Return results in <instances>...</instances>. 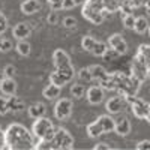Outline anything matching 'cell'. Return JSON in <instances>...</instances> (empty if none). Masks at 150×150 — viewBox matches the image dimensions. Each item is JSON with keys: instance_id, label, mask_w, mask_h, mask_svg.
Masks as SVG:
<instances>
[{"instance_id": "cell-1", "label": "cell", "mask_w": 150, "mask_h": 150, "mask_svg": "<svg viewBox=\"0 0 150 150\" xmlns=\"http://www.w3.org/2000/svg\"><path fill=\"white\" fill-rule=\"evenodd\" d=\"M5 143L9 147L17 149V150L29 149L33 144L32 135L29 134V131L24 129L21 125H18V123L9 125V128H8V131L5 134Z\"/></svg>"}, {"instance_id": "cell-2", "label": "cell", "mask_w": 150, "mask_h": 150, "mask_svg": "<svg viewBox=\"0 0 150 150\" xmlns=\"http://www.w3.org/2000/svg\"><path fill=\"white\" fill-rule=\"evenodd\" d=\"M81 12H83V17L93 24H101L105 18L102 0H86Z\"/></svg>"}, {"instance_id": "cell-3", "label": "cell", "mask_w": 150, "mask_h": 150, "mask_svg": "<svg viewBox=\"0 0 150 150\" xmlns=\"http://www.w3.org/2000/svg\"><path fill=\"white\" fill-rule=\"evenodd\" d=\"M32 132L36 138H39L41 141L44 143H50L54 137V132H56V128L53 122L47 119V117H41V119H36L33 126H32Z\"/></svg>"}, {"instance_id": "cell-4", "label": "cell", "mask_w": 150, "mask_h": 150, "mask_svg": "<svg viewBox=\"0 0 150 150\" xmlns=\"http://www.w3.org/2000/svg\"><path fill=\"white\" fill-rule=\"evenodd\" d=\"M53 63L56 66L57 72H62L65 77L71 81L74 78V68H72V62L71 57L68 56V53L62 48H57L53 53Z\"/></svg>"}, {"instance_id": "cell-5", "label": "cell", "mask_w": 150, "mask_h": 150, "mask_svg": "<svg viewBox=\"0 0 150 150\" xmlns=\"http://www.w3.org/2000/svg\"><path fill=\"white\" fill-rule=\"evenodd\" d=\"M50 144H51L54 149H63V150H66V149H71L74 146V138H72V135L66 129L59 128V129H56L54 137H53V140L50 141Z\"/></svg>"}, {"instance_id": "cell-6", "label": "cell", "mask_w": 150, "mask_h": 150, "mask_svg": "<svg viewBox=\"0 0 150 150\" xmlns=\"http://www.w3.org/2000/svg\"><path fill=\"white\" fill-rule=\"evenodd\" d=\"M74 102L69 98H60L54 105V116L57 120H66L72 114Z\"/></svg>"}, {"instance_id": "cell-7", "label": "cell", "mask_w": 150, "mask_h": 150, "mask_svg": "<svg viewBox=\"0 0 150 150\" xmlns=\"http://www.w3.org/2000/svg\"><path fill=\"white\" fill-rule=\"evenodd\" d=\"M128 104L129 102H128L126 98L117 95V96H112V98L108 99L107 104H105V108H107V111L110 112V114H120V112H123L125 110H126Z\"/></svg>"}, {"instance_id": "cell-8", "label": "cell", "mask_w": 150, "mask_h": 150, "mask_svg": "<svg viewBox=\"0 0 150 150\" xmlns=\"http://www.w3.org/2000/svg\"><path fill=\"white\" fill-rule=\"evenodd\" d=\"M131 77L132 78H135L137 81H138L140 84L149 77V68L143 63V62L137 57V56H134V59H132V66H131Z\"/></svg>"}, {"instance_id": "cell-9", "label": "cell", "mask_w": 150, "mask_h": 150, "mask_svg": "<svg viewBox=\"0 0 150 150\" xmlns=\"http://www.w3.org/2000/svg\"><path fill=\"white\" fill-rule=\"evenodd\" d=\"M108 48L112 50L117 56H123L128 53V44L125 41V38L120 35V33H116V35H111L108 38Z\"/></svg>"}, {"instance_id": "cell-10", "label": "cell", "mask_w": 150, "mask_h": 150, "mask_svg": "<svg viewBox=\"0 0 150 150\" xmlns=\"http://www.w3.org/2000/svg\"><path fill=\"white\" fill-rule=\"evenodd\" d=\"M129 105H131V110L134 112V116L137 119H146V114H147V110H149V104L141 98H131L129 99Z\"/></svg>"}, {"instance_id": "cell-11", "label": "cell", "mask_w": 150, "mask_h": 150, "mask_svg": "<svg viewBox=\"0 0 150 150\" xmlns=\"http://www.w3.org/2000/svg\"><path fill=\"white\" fill-rule=\"evenodd\" d=\"M86 98H87V101H89V104L99 105L105 98V90L101 86H92L86 90Z\"/></svg>"}, {"instance_id": "cell-12", "label": "cell", "mask_w": 150, "mask_h": 150, "mask_svg": "<svg viewBox=\"0 0 150 150\" xmlns=\"http://www.w3.org/2000/svg\"><path fill=\"white\" fill-rule=\"evenodd\" d=\"M0 92L2 96L5 98H11L17 95V81L14 78H3L0 81Z\"/></svg>"}, {"instance_id": "cell-13", "label": "cell", "mask_w": 150, "mask_h": 150, "mask_svg": "<svg viewBox=\"0 0 150 150\" xmlns=\"http://www.w3.org/2000/svg\"><path fill=\"white\" fill-rule=\"evenodd\" d=\"M131 122L128 117H120L116 120L114 123V132L119 135V137H126L131 134Z\"/></svg>"}, {"instance_id": "cell-14", "label": "cell", "mask_w": 150, "mask_h": 150, "mask_svg": "<svg viewBox=\"0 0 150 150\" xmlns=\"http://www.w3.org/2000/svg\"><path fill=\"white\" fill-rule=\"evenodd\" d=\"M30 27L29 24L26 23H18L17 26L12 29V35H14V38L17 41H27V38L30 36Z\"/></svg>"}, {"instance_id": "cell-15", "label": "cell", "mask_w": 150, "mask_h": 150, "mask_svg": "<svg viewBox=\"0 0 150 150\" xmlns=\"http://www.w3.org/2000/svg\"><path fill=\"white\" fill-rule=\"evenodd\" d=\"M41 2L39 0H24L21 3V12L26 15H33L41 11Z\"/></svg>"}, {"instance_id": "cell-16", "label": "cell", "mask_w": 150, "mask_h": 150, "mask_svg": "<svg viewBox=\"0 0 150 150\" xmlns=\"http://www.w3.org/2000/svg\"><path fill=\"white\" fill-rule=\"evenodd\" d=\"M144 5V0H123L120 9H122V15H126V14H132L134 9H138L140 6Z\"/></svg>"}, {"instance_id": "cell-17", "label": "cell", "mask_w": 150, "mask_h": 150, "mask_svg": "<svg viewBox=\"0 0 150 150\" xmlns=\"http://www.w3.org/2000/svg\"><path fill=\"white\" fill-rule=\"evenodd\" d=\"M45 112H47V107L42 104V102H35L29 107V116L32 119H41L45 116Z\"/></svg>"}, {"instance_id": "cell-18", "label": "cell", "mask_w": 150, "mask_h": 150, "mask_svg": "<svg viewBox=\"0 0 150 150\" xmlns=\"http://www.w3.org/2000/svg\"><path fill=\"white\" fill-rule=\"evenodd\" d=\"M86 132L90 138H99L102 134H104V129H102V125L99 123V120L96 119L95 122H92L90 125H87L86 128Z\"/></svg>"}, {"instance_id": "cell-19", "label": "cell", "mask_w": 150, "mask_h": 150, "mask_svg": "<svg viewBox=\"0 0 150 150\" xmlns=\"http://www.w3.org/2000/svg\"><path fill=\"white\" fill-rule=\"evenodd\" d=\"M150 24H149V20L144 17V15H140V17H135V23H134V29L138 35H143L149 30Z\"/></svg>"}, {"instance_id": "cell-20", "label": "cell", "mask_w": 150, "mask_h": 150, "mask_svg": "<svg viewBox=\"0 0 150 150\" xmlns=\"http://www.w3.org/2000/svg\"><path fill=\"white\" fill-rule=\"evenodd\" d=\"M69 83V80L65 77L62 72H57V71H54L51 75H50V84H54V86H57V87H65L66 84Z\"/></svg>"}, {"instance_id": "cell-21", "label": "cell", "mask_w": 150, "mask_h": 150, "mask_svg": "<svg viewBox=\"0 0 150 150\" xmlns=\"http://www.w3.org/2000/svg\"><path fill=\"white\" fill-rule=\"evenodd\" d=\"M98 120H99V123L102 125L104 134L114 132V123H116V120L112 119L111 116H99V117H98Z\"/></svg>"}, {"instance_id": "cell-22", "label": "cell", "mask_w": 150, "mask_h": 150, "mask_svg": "<svg viewBox=\"0 0 150 150\" xmlns=\"http://www.w3.org/2000/svg\"><path fill=\"white\" fill-rule=\"evenodd\" d=\"M135 56L138 57L147 68H150V45H141Z\"/></svg>"}, {"instance_id": "cell-23", "label": "cell", "mask_w": 150, "mask_h": 150, "mask_svg": "<svg viewBox=\"0 0 150 150\" xmlns=\"http://www.w3.org/2000/svg\"><path fill=\"white\" fill-rule=\"evenodd\" d=\"M60 87H57V86H54V84H48L47 87H44V90H42V95H44V98H47V99H57L59 96H60Z\"/></svg>"}, {"instance_id": "cell-24", "label": "cell", "mask_w": 150, "mask_h": 150, "mask_svg": "<svg viewBox=\"0 0 150 150\" xmlns=\"http://www.w3.org/2000/svg\"><path fill=\"white\" fill-rule=\"evenodd\" d=\"M89 69H90V74H92V80H96L99 83H101L108 74L102 66H99V65H92V66H89Z\"/></svg>"}, {"instance_id": "cell-25", "label": "cell", "mask_w": 150, "mask_h": 150, "mask_svg": "<svg viewBox=\"0 0 150 150\" xmlns=\"http://www.w3.org/2000/svg\"><path fill=\"white\" fill-rule=\"evenodd\" d=\"M8 108H9V111H14V112L21 111L24 108V102L21 101L17 95L15 96H11V98H8Z\"/></svg>"}, {"instance_id": "cell-26", "label": "cell", "mask_w": 150, "mask_h": 150, "mask_svg": "<svg viewBox=\"0 0 150 150\" xmlns=\"http://www.w3.org/2000/svg\"><path fill=\"white\" fill-rule=\"evenodd\" d=\"M15 48H17V53L23 57H27L30 54V51H32V47H30V44L27 41H18Z\"/></svg>"}, {"instance_id": "cell-27", "label": "cell", "mask_w": 150, "mask_h": 150, "mask_svg": "<svg viewBox=\"0 0 150 150\" xmlns=\"http://www.w3.org/2000/svg\"><path fill=\"white\" fill-rule=\"evenodd\" d=\"M95 44H96V39H95V38H92V36H89V35L83 36V39H81V47H83L84 51L92 53V50H93Z\"/></svg>"}, {"instance_id": "cell-28", "label": "cell", "mask_w": 150, "mask_h": 150, "mask_svg": "<svg viewBox=\"0 0 150 150\" xmlns=\"http://www.w3.org/2000/svg\"><path fill=\"white\" fill-rule=\"evenodd\" d=\"M71 95L75 99H80V98L86 96V87L83 84H72L71 86Z\"/></svg>"}, {"instance_id": "cell-29", "label": "cell", "mask_w": 150, "mask_h": 150, "mask_svg": "<svg viewBox=\"0 0 150 150\" xmlns=\"http://www.w3.org/2000/svg\"><path fill=\"white\" fill-rule=\"evenodd\" d=\"M107 48H108L107 44L96 41V44H95V47H93V50H92V53H90V54H93V56H96V57H102L104 53L107 51Z\"/></svg>"}, {"instance_id": "cell-30", "label": "cell", "mask_w": 150, "mask_h": 150, "mask_svg": "<svg viewBox=\"0 0 150 150\" xmlns=\"http://www.w3.org/2000/svg\"><path fill=\"white\" fill-rule=\"evenodd\" d=\"M122 23H123V26L132 30L134 29V23H135V17L132 14H126V15H122Z\"/></svg>"}, {"instance_id": "cell-31", "label": "cell", "mask_w": 150, "mask_h": 150, "mask_svg": "<svg viewBox=\"0 0 150 150\" xmlns=\"http://www.w3.org/2000/svg\"><path fill=\"white\" fill-rule=\"evenodd\" d=\"M78 78H81L83 81H92V74L89 68H81L78 71Z\"/></svg>"}, {"instance_id": "cell-32", "label": "cell", "mask_w": 150, "mask_h": 150, "mask_svg": "<svg viewBox=\"0 0 150 150\" xmlns=\"http://www.w3.org/2000/svg\"><path fill=\"white\" fill-rule=\"evenodd\" d=\"M12 50V42L11 39H8V38H2V41H0V51L2 53H8Z\"/></svg>"}, {"instance_id": "cell-33", "label": "cell", "mask_w": 150, "mask_h": 150, "mask_svg": "<svg viewBox=\"0 0 150 150\" xmlns=\"http://www.w3.org/2000/svg\"><path fill=\"white\" fill-rule=\"evenodd\" d=\"M2 71H3V77L5 78H14L15 74H17L15 66H12V65H6L5 69H2Z\"/></svg>"}, {"instance_id": "cell-34", "label": "cell", "mask_w": 150, "mask_h": 150, "mask_svg": "<svg viewBox=\"0 0 150 150\" xmlns=\"http://www.w3.org/2000/svg\"><path fill=\"white\" fill-rule=\"evenodd\" d=\"M63 27L71 30V29H75L77 27V20H75L74 17H65L63 18Z\"/></svg>"}, {"instance_id": "cell-35", "label": "cell", "mask_w": 150, "mask_h": 150, "mask_svg": "<svg viewBox=\"0 0 150 150\" xmlns=\"http://www.w3.org/2000/svg\"><path fill=\"white\" fill-rule=\"evenodd\" d=\"M6 112H9V108H8V98L0 96V114L5 116Z\"/></svg>"}, {"instance_id": "cell-36", "label": "cell", "mask_w": 150, "mask_h": 150, "mask_svg": "<svg viewBox=\"0 0 150 150\" xmlns=\"http://www.w3.org/2000/svg\"><path fill=\"white\" fill-rule=\"evenodd\" d=\"M6 29H8V20H6V17L2 14V12H0V36L5 33Z\"/></svg>"}, {"instance_id": "cell-37", "label": "cell", "mask_w": 150, "mask_h": 150, "mask_svg": "<svg viewBox=\"0 0 150 150\" xmlns=\"http://www.w3.org/2000/svg\"><path fill=\"white\" fill-rule=\"evenodd\" d=\"M116 57H119L114 51H112V50H110V48H107V51L104 53V56H102V59L104 60H107V62H110V60H114Z\"/></svg>"}, {"instance_id": "cell-38", "label": "cell", "mask_w": 150, "mask_h": 150, "mask_svg": "<svg viewBox=\"0 0 150 150\" xmlns=\"http://www.w3.org/2000/svg\"><path fill=\"white\" fill-rule=\"evenodd\" d=\"M57 12L56 11H51V12H50V14H48V17H47V21L50 23V24H56L57 23Z\"/></svg>"}, {"instance_id": "cell-39", "label": "cell", "mask_w": 150, "mask_h": 150, "mask_svg": "<svg viewBox=\"0 0 150 150\" xmlns=\"http://www.w3.org/2000/svg\"><path fill=\"white\" fill-rule=\"evenodd\" d=\"M137 149H138V150H150V140L140 141L138 144H137Z\"/></svg>"}, {"instance_id": "cell-40", "label": "cell", "mask_w": 150, "mask_h": 150, "mask_svg": "<svg viewBox=\"0 0 150 150\" xmlns=\"http://www.w3.org/2000/svg\"><path fill=\"white\" fill-rule=\"evenodd\" d=\"M60 2H62V9H72L74 8L72 0H60Z\"/></svg>"}, {"instance_id": "cell-41", "label": "cell", "mask_w": 150, "mask_h": 150, "mask_svg": "<svg viewBox=\"0 0 150 150\" xmlns=\"http://www.w3.org/2000/svg\"><path fill=\"white\" fill-rule=\"evenodd\" d=\"M95 150H110V146L105 144V143H99L95 146Z\"/></svg>"}, {"instance_id": "cell-42", "label": "cell", "mask_w": 150, "mask_h": 150, "mask_svg": "<svg viewBox=\"0 0 150 150\" xmlns=\"http://www.w3.org/2000/svg\"><path fill=\"white\" fill-rule=\"evenodd\" d=\"M84 2H86V0H72L74 6H80V5H84Z\"/></svg>"}, {"instance_id": "cell-43", "label": "cell", "mask_w": 150, "mask_h": 150, "mask_svg": "<svg viewBox=\"0 0 150 150\" xmlns=\"http://www.w3.org/2000/svg\"><path fill=\"white\" fill-rule=\"evenodd\" d=\"M3 143H5V135H3V132L0 131V147L3 146Z\"/></svg>"}, {"instance_id": "cell-44", "label": "cell", "mask_w": 150, "mask_h": 150, "mask_svg": "<svg viewBox=\"0 0 150 150\" xmlns=\"http://www.w3.org/2000/svg\"><path fill=\"white\" fill-rule=\"evenodd\" d=\"M146 120L150 123V104H149V110H147V114H146Z\"/></svg>"}, {"instance_id": "cell-45", "label": "cell", "mask_w": 150, "mask_h": 150, "mask_svg": "<svg viewBox=\"0 0 150 150\" xmlns=\"http://www.w3.org/2000/svg\"><path fill=\"white\" fill-rule=\"evenodd\" d=\"M144 8H147L149 11H150V0H144V5H143Z\"/></svg>"}, {"instance_id": "cell-46", "label": "cell", "mask_w": 150, "mask_h": 150, "mask_svg": "<svg viewBox=\"0 0 150 150\" xmlns=\"http://www.w3.org/2000/svg\"><path fill=\"white\" fill-rule=\"evenodd\" d=\"M47 2H48L50 5H53V3H57V2H60V0H47Z\"/></svg>"}, {"instance_id": "cell-47", "label": "cell", "mask_w": 150, "mask_h": 150, "mask_svg": "<svg viewBox=\"0 0 150 150\" xmlns=\"http://www.w3.org/2000/svg\"><path fill=\"white\" fill-rule=\"evenodd\" d=\"M3 78H5V77H3V71H2V69H0V81H2Z\"/></svg>"}, {"instance_id": "cell-48", "label": "cell", "mask_w": 150, "mask_h": 150, "mask_svg": "<svg viewBox=\"0 0 150 150\" xmlns=\"http://www.w3.org/2000/svg\"><path fill=\"white\" fill-rule=\"evenodd\" d=\"M149 78H150V68H149Z\"/></svg>"}, {"instance_id": "cell-49", "label": "cell", "mask_w": 150, "mask_h": 150, "mask_svg": "<svg viewBox=\"0 0 150 150\" xmlns=\"http://www.w3.org/2000/svg\"><path fill=\"white\" fill-rule=\"evenodd\" d=\"M147 32H149V35H150V27H149V30H147Z\"/></svg>"}, {"instance_id": "cell-50", "label": "cell", "mask_w": 150, "mask_h": 150, "mask_svg": "<svg viewBox=\"0 0 150 150\" xmlns=\"http://www.w3.org/2000/svg\"><path fill=\"white\" fill-rule=\"evenodd\" d=\"M0 41H2V36H0Z\"/></svg>"}]
</instances>
